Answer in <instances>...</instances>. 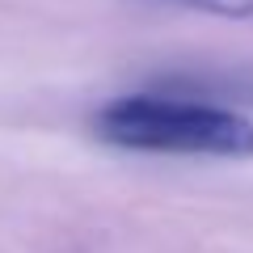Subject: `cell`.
I'll use <instances>...</instances> for the list:
<instances>
[{
    "label": "cell",
    "mask_w": 253,
    "mask_h": 253,
    "mask_svg": "<svg viewBox=\"0 0 253 253\" xmlns=\"http://www.w3.org/2000/svg\"><path fill=\"white\" fill-rule=\"evenodd\" d=\"M89 131L123 152L161 156H253V118L177 93H123L93 110Z\"/></svg>",
    "instance_id": "1"
},
{
    "label": "cell",
    "mask_w": 253,
    "mask_h": 253,
    "mask_svg": "<svg viewBox=\"0 0 253 253\" xmlns=\"http://www.w3.org/2000/svg\"><path fill=\"white\" fill-rule=\"evenodd\" d=\"M148 9H181V13H207L228 21H253V0H135Z\"/></svg>",
    "instance_id": "2"
}]
</instances>
